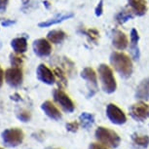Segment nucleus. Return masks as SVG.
Here are the masks:
<instances>
[{"label": "nucleus", "instance_id": "7ed1b4c3", "mask_svg": "<svg viewBox=\"0 0 149 149\" xmlns=\"http://www.w3.org/2000/svg\"><path fill=\"white\" fill-rule=\"evenodd\" d=\"M95 136L100 144L112 149L117 148L121 143V137L119 134L108 128L98 127L95 130Z\"/></svg>", "mask_w": 149, "mask_h": 149}, {"label": "nucleus", "instance_id": "c9c22d12", "mask_svg": "<svg viewBox=\"0 0 149 149\" xmlns=\"http://www.w3.org/2000/svg\"><path fill=\"white\" fill-rule=\"evenodd\" d=\"M0 149H3V148H1V147H0Z\"/></svg>", "mask_w": 149, "mask_h": 149}, {"label": "nucleus", "instance_id": "39448f33", "mask_svg": "<svg viewBox=\"0 0 149 149\" xmlns=\"http://www.w3.org/2000/svg\"><path fill=\"white\" fill-rule=\"evenodd\" d=\"M53 97H54V100L61 106V108L63 109L64 112L67 113H72L75 109L74 103L71 100V98L69 97V95L65 94V92L61 89L55 90L53 93Z\"/></svg>", "mask_w": 149, "mask_h": 149}, {"label": "nucleus", "instance_id": "6ab92c4d", "mask_svg": "<svg viewBox=\"0 0 149 149\" xmlns=\"http://www.w3.org/2000/svg\"><path fill=\"white\" fill-rule=\"evenodd\" d=\"M65 37H66L65 32L63 31V30H61V29L51 30V31H49L47 34V39L53 44L61 43V42L64 41Z\"/></svg>", "mask_w": 149, "mask_h": 149}, {"label": "nucleus", "instance_id": "2eb2a0df", "mask_svg": "<svg viewBox=\"0 0 149 149\" xmlns=\"http://www.w3.org/2000/svg\"><path fill=\"white\" fill-rule=\"evenodd\" d=\"M74 17V14L71 12H67L64 14H61V15H58L57 17L53 18L51 19H48V21L39 22L38 26L39 27H49L51 26H54V24H58L60 22H63V21H66V19H69Z\"/></svg>", "mask_w": 149, "mask_h": 149}, {"label": "nucleus", "instance_id": "dca6fc26", "mask_svg": "<svg viewBox=\"0 0 149 149\" xmlns=\"http://www.w3.org/2000/svg\"><path fill=\"white\" fill-rule=\"evenodd\" d=\"M136 97L140 100H149V77L143 79L136 87Z\"/></svg>", "mask_w": 149, "mask_h": 149}, {"label": "nucleus", "instance_id": "f704fd0d", "mask_svg": "<svg viewBox=\"0 0 149 149\" xmlns=\"http://www.w3.org/2000/svg\"><path fill=\"white\" fill-rule=\"evenodd\" d=\"M46 149H58V148H51V147H48V148H46Z\"/></svg>", "mask_w": 149, "mask_h": 149}, {"label": "nucleus", "instance_id": "cd10ccee", "mask_svg": "<svg viewBox=\"0 0 149 149\" xmlns=\"http://www.w3.org/2000/svg\"><path fill=\"white\" fill-rule=\"evenodd\" d=\"M103 13V0H100V2L97 3V7L95 9V14L97 17H100Z\"/></svg>", "mask_w": 149, "mask_h": 149}, {"label": "nucleus", "instance_id": "bb28decb", "mask_svg": "<svg viewBox=\"0 0 149 149\" xmlns=\"http://www.w3.org/2000/svg\"><path fill=\"white\" fill-rule=\"evenodd\" d=\"M65 128L66 130L68 132H71V133H76L79 129V124L77 122H70V123H67L65 125Z\"/></svg>", "mask_w": 149, "mask_h": 149}, {"label": "nucleus", "instance_id": "473e14b6", "mask_svg": "<svg viewBox=\"0 0 149 149\" xmlns=\"http://www.w3.org/2000/svg\"><path fill=\"white\" fill-rule=\"evenodd\" d=\"M11 100H14V102H21L22 97H21V95L18 94V93H16V94L11 95Z\"/></svg>", "mask_w": 149, "mask_h": 149}, {"label": "nucleus", "instance_id": "6e6552de", "mask_svg": "<svg viewBox=\"0 0 149 149\" xmlns=\"http://www.w3.org/2000/svg\"><path fill=\"white\" fill-rule=\"evenodd\" d=\"M130 115L137 122H144L149 118V106L143 102L134 103L130 107Z\"/></svg>", "mask_w": 149, "mask_h": 149}, {"label": "nucleus", "instance_id": "393cba45", "mask_svg": "<svg viewBox=\"0 0 149 149\" xmlns=\"http://www.w3.org/2000/svg\"><path fill=\"white\" fill-rule=\"evenodd\" d=\"M54 74H55V76L58 79V81H60V83L61 84V85L64 86V87L67 85L66 76H65V74L63 72V70H61V68H58V67H57V68H55Z\"/></svg>", "mask_w": 149, "mask_h": 149}, {"label": "nucleus", "instance_id": "f3484780", "mask_svg": "<svg viewBox=\"0 0 149 149\" xmlns=\"http://www.w3.org/2000/svg\"><path fill=\"white\" fill-rule=\"evenodd\" d=\"M131 38V52L134 57V60H139V34L136 29H133L130 33Z\"/></svg>", "mask_w": 149, "mask_h": 149}, {"label": "nucleus", "instance_id": "9d476101", "mask_svg": "<svg viewBox=\"0 0 149 149\" xmlns=\"http://www.w3.org/2000/svg\"><path fill=\"white\" fill-rule=\"evenodd\" d=\"M32 48L34 54L40 58L49 57L52 53L51 42L45 38H39L33 41Z\"/></svg>", "mask_w": 149, "mask_h": 149}, {"label": "nucleus", "instance_id": "423d86ee", "mask_svg": "<svg viewBox=\"0 0 149 149\" xmlns=\"http://www.w3.org/2000/svg\"><path fill=\"white\" fill-rule=\"evenodd\" d=\"M81 77L87 81L89 94L87 95L88 97H92L97 91V73L92 67H85L81 71Z\"/></svg>", "mask_w": 149, "mask_h": 149}, {"label": "nucleus", "instance_id": "ddd939ff", "mask_svg": "<svg viewBox=\"0 0 149 149\" xmlns=\"http://www.w3.org/2000/svg\"><path fill=\"white\" fill-rule=\"evenodd\" d=\"M128 6L134 16L141 17L147 12V2L146 0H128Z\"/></svg>", "mask_w": 149, "mask_h": 149}, {"label": "nucleus", "instance_id": "c756f323", "mask_svg": "<svg viewBox=\"0 0 149 149\" xmlns=\"http://www.w3.org/2000/svg\"><path fill=\"white\" fill-rule=\"evenodd\" d=\"M89 149H107L106 146L102 144H98V143H91L89 146Z\"/></svg>", "mask_w": 149, "mask_h": 149}, {"label": "nucleus", "instance_id": "f8f14e48", "mask_svg": "<svg viewBox=\"0 0 149 149\" xmlns=\"http://www.w3.org/2000/svg\"><path fill=\"white\" fill-rule=\"evenodd\" d=\"M112 45L120 51L125 50L129 45L127 35L119 29L112 30Z\"/></svg>", "mask_w": 149, "mask_h": 149}, {"label": "nucleus", "instance_id": "20e7f679", "mask_svg": "<svg viewBox=\"0 0 149 149\" xmlns=\"http://www.w3.org/2000/svg\"><path fill=\"white\" fill-rule=\"evenodd\" d=\"M2 140L4 144L8 147H16L24 141V134L21 129L11 128L2 132L1 134Z\"/></svg>", "mask_w": 149, "mask_h": 149}, {"label": "nucleus", "instance_id": "b1692460", "mask_svg": "<svg viewBox=\"0 0 149 149\" xmlns=\"http://www.w3.org/2000/svg\"><path fill=\"white\" fill-rule=\"evenodd\" d=\"M10 63L13 67H21L22 64V58L21 54H11L10 55Z\"/></svg>", "mask_w": 149, "mask_h": 149}, {"label": "nucleus", "instance_id": "412c9836", "mask_svg": "<svg viewBox=\"0 0 149 149\" xmlns=\"http://www.w3.org/2000/svg\"><path fill=\"white\" fill-rule=\"evenodd\" d=\"M79 121H80V125L82 126L84 129H89L94 125L95 117H94V115L91 113L83 112L79 116Z\"/></svg>", "mask_w": 149, "mask_h": 149}, {"label": "nucleus", "instance_id": "a878e982", "mask_svg": "<svg viewBox=\"0 0 149 149\" xmlns=\"http://www.w3.org/2000/svg\"><path fill=\"white\" fill-rule=\"evenodd\" d=\"M17 117H18V119L19 121H22V122H29L30 120V118H31V114H30V112L26 111V110H22L19 113L17 114Z\"/></svg>", "mask_w": 149, "mask_h": 149}, {"label": "nucleus", "instance_id": "72a5a7b5", "mask_svg": "<svg viewBox=\"0 0 149 149\" xmlns=\"http://www.w3.org/2000/svg\"><path fill=\"white\" fill-rule=\"evenodd\" d=\"M43 3H44V5H45V6H46V8H47V9H48V8L50 7V3H49V2H48V1H44Z\"/></svg>", "mask_w": 149, "mask_h": 149}, {"label": "nucleus", "instance_id": "4468645a", "mask_svg": "<svg viewBox=\"0 0 149 149\" xmlns=\"http://www.w3.org/2000/svg\"><path fill=\"white\" fill-rule=\"evenodd\" d=\"M41 109L44 111V113L47 115L49 118H51L53 120H60L61 119V113L58 110V107L54 103L50 100H46L41 104Z\"/></svg>", "mask_w": 149, "mask_h": 149}, {"label": "nucleus", "instance_id": "f03ea898", "mask_svg": "<svg viewBox=\"0 0 149 149\" xmlns=\"http://www.w3.org/2000/svg\"><path fill=\"white\" fill-rule=\"evenodd\" d=\"M97 72L102 83V91L106 94H112L116 91L117 83L111 67L105 63H102L97 67Z\"/></svg>", "mask_w": 149, "mask_h": 149}, {"label": "nucleus", "instance_id": "0eeeda50", "mask_svg": "<svg viewBox=\"0 0 149 149\" xmlns=\"http://www.w3.org/2000/svg\"><path fill=\"white\" fill-rule=\"evenodd\" d=\"M106 116L112 124L123 125L127 122V117L124 111L114 103H109L106 106Z\"/></svg>", "mask_w": 149, "mask_h": 149}, {"label": "nucleus", "instance_id": "1a4fd4ad", "mask_svg": "<svg viewBox=\"0 0 149 149\" xmlns=\"http://www.w3.org/2000/svg\"><path fill=\"white\" fill-rule=\"evenodd\" d=\"M24 74L21 67H11L5 71V81L12 88H18L22 85Z\"/></svg>", "mask_w": 149, "mask_h": 149}, {"label": "nucleus", "instance_id": "a211bd4d", "mask_svg": "<svg viewBox=\"0 0 149 149\" xmlns=\"http://www.w3.org/2000/svg\"><path fill=\"white\" fill-rule=\"evenodd\" d=\"M11 47H12L13 51L15 53L22 55L24 53H26L27 50L26 38H24V37L14 38L13 40L11 41Z\"/></svg>", "mask_w": 149, "mask_h": 149}, {"label": "nucleus", "instance_id": "7c9ffc66", "mask_svg": "<svg viewBox=\"0 0 149 149\" xmlns=\"http://www.w3.org/2000/svg\"><path fill=\"white\" fill-rule=\"evenodd\" d=\"M14 24H16V21H13V19H5V21L1 22L2 26H5V27H8V26H13Z\"/></svg>", "mask_w": 149, "mask_h": 149}, {"label": "nucleus", "instance_id": "c85d7f7f", "mask_svg": "<svg viewBox=\"0 0 149 149\" xmlns=\"http://www.w3.org/2000/svg\"><path fill=\"white\" fill-rule=\"evenodd\" d=\"M9 0H0V13H3L6 11Z\"/></svg>", "mask_w": 149, "mask_h": 149}, {"label": "nucleus", "instance_id": "4be33fe9", "mask_svg": "<svg viewBox=\"0 0 149 149\" xmlns=\"http://www.w3.org/2000/svg\"><path fill=\"white\" fill-rule=\"evenodd\" d=\"M134 17V13L132 12L130 9H123L122 11H120L118 13V15L116 16V22H118L119 24H125L126 22H128L129 19H132Z\"/></svg>", "mask_w": 149, "mask_h": 149}, {"label": "nucleus", "instance_id": "5701e85b", "mask_svg": "<svg viewBox=\"0 0 149 149\" xmlns=\"http://www.w3.org/2000/svg\"><path fill=\"white\" fill-rule=\"evenodd\" d=\"M81 32L84 33L87 37H88L89 41L93 42V43H97L98 37H100V32L95 29H83L81 30Z\"/></svg>", "mask_w": 149, "mask_h": 149}, {"label": "nucleus", "instance_id": "2f4dec72", "mask_svg": "<svg viewBox=\"0 0 149 149\" xmlns=\"http://www.w3.org/2000/svg\"><path fill=\"white\" fill-rule=\"evenodd\" d=\"M4 77H5V73L3 71V69L1 68V66H0V88H1L2 85H3Z\"/></svg>", "mask_w": 149, "mask_h": 149}, {"label": "nucleus", "instance_id": "f257e3e1", "mask_svg": "<svg viewBox=\"0 0 149 149\" xmlns=\"http://www.w3.org/2000/svg\"><path fill=\"white\" fill-rule=\"evenodd\" d=\"M110 63L112 67L123 78H129L133 73V61L129 56L121 52H113L110 55Z\"/></svg>", "mask_w": 149, "mask_h": 149}, {"label": "nucleus", "instance_id": "9b49d317", "mask_svg": "<svg viewBox=\"0 0 149 149\" xmlns=\"http://www.w3.org/2000/svg\"><path fill=\"white\" fill-rule=\"evenodd\" d=\"M36 75L39 81L47 85H54L56 82V76L54 72L45 64H39L36 69Z\"/></svg>", "mask_w": 149, "mask_h": 149}, {"label": "nucleus", "instance_id": "aec40b11", "mask_svg": "<svg viewBox=\"0 0 149 149\" xmlns=\"http://www.w3.org/2000/svg\"><path fill=\"white\" fill-rule=\"evenodd\" d=\"M132 141L134 145L139 148H147L149 145V136H140L139 134H132Z\"/></svg>", "mask_w": 149, "mask_h": 149}]
</instances>
